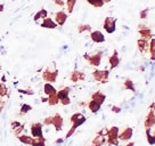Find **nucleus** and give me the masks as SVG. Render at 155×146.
<instances>
[{
    "label": "nucleus",
    "mask_w": 155,
    "mask_h": 146,
    "mask_svg": "<svg viewBox=\"0 0 155 146\" xmlns=\"http://www.w3.org/2000/svg\"><path fill=\"white\" fill-rule=\"evenodd\" d=\"M119 134H120L119 127H111L110 129H107L106 144H108V145L111 146L119 145Z\"/></svg>",
    "instance_id": "f257e3e1"
},
{
    "label": "nucleus",
    "mask_w": 155,
    "mask_h": 146,
    "mask_svg": "<svg viewBox=\"0 0 155 146\" xmlns=\"http://www.w3.org/2000/svg\"><path fill=\"white\" fill-rule=\"evenodd\" d=\"M102 57L103 51H97L95 54H84L83 55V58L86 59L90 65L96 66V68H98L101 65V63H102Z\"/></svg>",
    "instance_id": "f03ea898"
},
{
    "label": "nucleus",
    "mask_w": 155,
    "mask_h": 146,
    "mask_svg": "<svg viewBox=\"0 0 155 146\" xmlns=\"http://www.w3.org/2000/svg\"><path fill=\"white\" fill-rule=\"evenodd\" d=\"M58 78V70H50V68H46L44 72H42V80L45 82L54 83L56 82V80Z\"/></svg>",
    "instance_id": "7ed1b4c3"
},
{
    "label": "nucleus",
    "mask_w": 155,
    "mask_h": 146,
    "mask_svg": "<svg viewBox=\"0 0 155 146\" xmlns=\"http://www.w3.org/2000/svg\"><path fill=\"white\" fill-rule=\"evenodd\" d=\"M92 77L99 83H106L110 78V71L108 70H95L92 72Z\"/></svg>",
    "instance_id": "20e7f679"
},
{
    "label": "nucleus",
    "mask_w": 155,
    "mask_h": 146,
    "mask_svg": "<svg viewBox=\"0 0 155 146\" xmlns=\"http://www.w3.org/2000/svg\"><path fill=\"white\" fill-rule=\"evenodd\" d=\"M103 28L105 30V32H107L108 34L114 33L116 30V18L112 17V16L106 17L104 20V23H103Z\"/></svg>",
    "instance_id": "39448f33"
},
{
    "label": "nucleus",
    "mask_w": 155,
    "mask_h": 146,
    "mask_svg": "<svg viewBox=\"0 0 155 146\" xmlns=\"http://www.w3.org/2000/svg\"><path fill=\"white\" fill-rule=\"evenodd\" d=\"M42 127H44V124H42L41 122H34V123H32V124H31V128H30V130H31V136L33 137V138L44 136Z\"/></svg>",
    "instance_id": "423d86ee"
},
{
    "label": "nucleus",
    "mask_w": 155,
    "mask_h": 146,
    "mask_svg": "<svg viewBox=\"0 0 155 146\" xmlns=\"http://www.w3.org/2000/svg\"><path fill=\"white\" fill-rule=\"evenodd\" d=\"M68 17V15L65 10H58L57 13L55 14V18H54V21L57 23L58 26H63V25L66 23Z\"/></svg>",
    "instance_id": "0eeeda50"
},
{
    "label": "nucleus",
    "mask_w": 155,
    "mask_h": 146,
    "mask_svg": "<svg viewBox=\"0 0 155 146\" xmlns=\"http://www.w3.org/2000/svg\"><path fill=\"white\" fill-rule=\"evenodd\" d=\"M138 32H139V34H140L141 39L148 40V41L154 37V35H153V32H152V30H150V28H147L146 25L139 24V30H138Z\"/></svg>",
    "instance_id": "6e6552de"
},
{
    "label": "nucleus",
    "mask_w": 155,
    "mask_h": 146,
    "mask_svg": "<svg viewBox=\"0 0 155 146\" xmlns=\"http://www.w3.org/2000/svg\"><path fill=\"white\" fill-rule=\"evenodd\" d=\"M90 39L95 44H103V42H105V35H104V33H103L102 31L95 30V31L90 32Z\"/></svg>",
    "instance_id": "1a4fd4ad"
},
{
    "label": "nucleus",
    "mask_w": 155,
    "mask_h": 146,
    "mask_svg": "<svg viewBox=\"0 0 155 146\" xmlns=\"http://www.w3.org/2000/svg\"><path fill=\"white\" fill-rule=\"evenodd\" d=\"M108 63H110V68L111 70H114V68L119 66V64H120V56H119L117 50H114L113 54L108 57Z\"/></svg>",
    "instance_id": "9d476101"
},
{
    "label": "nucleus",
    "mask_w": 155,
    "mask_h": 146,
    "mask_svg": "<svg viewBox=\"0 0 155 146\" xmlns=\"http://www.w3.org/2000/svg\"><path fill=\"white\" fill-rule=\"evenodd\" d=\"M63 123H64L63 117H62L59 113L54 114L53 115V124H51V126L55 127L56 131H61V130H62V128H63Z\"/></svg>",
    "instance_id": "9b49d317"
},
{
    "label": "nucleus",
    "mask_w": 155,
    "mask_h": 146,
    "mask_svg": "<svg viewBox=\"0 0 155 146\" xmlns=\"http://www.w3.org/2000/svg\"><path fill=\"white\" fill-rule=\"evenodd\" d=\"M155 126V112L153 110H150V112L147 113L145 119V122H144V127L146 128H153Z\"/></svg>",
    "instance_id": "f8f14e48"
},
{
    "label": "nucleus",
    "mask_w": 155,
    "mask_h": 146,
    "mask_svg": "<svg viewBox=\"0 0 155 146\" xmlns=\"http://www.w3.org/2000/svg\"><path fill=\"white\" fill-rule=\"evenodd\" d=\"M132 135H134V130H132V128L127 127L123 131H121L120 134H119V141H130Z\"/></svg>",
    "instance_id": "ddd939ff"
},
{
    "label": "nucleus",
    "mask_w": 155,
    "mask_h": 146,
    "mask_svg": "<svg viewBox=\"0 0 155 146\" xmlns=\"http://www.w3.org/2000/svg\"><path fill=\"white\" fill-rule=\"evenodd\" d=\"M86 79V75H84V73L81 72V71H79V70H75V71H73L71 73V75H70V80L72 81V82H79V81H83Z\"/></svg>",
    "instance_id": "4468645a"
},
{
    "label": "nucleus",
    "mask_w": 155,
    "mask_h": 146,
    "mask_svg": "<svg viewBox=\"0 0 155 146\" xmlns=\"http://www.w3.org/2000/svg\"><path fill=\"white\" fill-rule=\"evenodd\" d=\"M137 45H138V49L141 54H145L147 51H150V41L145 39H139L137 41Z\"/></svg>",
    "instance_id": "2eb2a0df"
},
{
    "label": "nucleus",
    "mask_w": 155,
    "mask_h": 146,
    "mask_svg": "<svg viewBox=\"0 0 155 146\" xmlns=\"http://www.w3.org/2000/svg\"><path fill=\"white\" fill-rule=\"evenodd\" d=\"M41 28H45V29H56L58 25L57 23L53 20V18H50V17H46L42 20L41 22Z\"/></svg>",
    "instance_id": "dca6fc26"
},
{
    "label": "nucleus",
    "mask_w": 155,
    "mask_h": 146,
    "mask_svg": "<svg viewBox=\"0 0 155 146\" xmlns=\"http://www.w3.org/2000/svg\"><path fill=\"white\" fill-rule=\"evenodd\" d=\"M44 93H45L46 96H51V95L57 94V89L54 87L53 83L46 82L44 85Z\"/></svg>",
    "instance_id": "f3484780"
},
{
    "label": "nucleus",
    "mask_w": 155,
    "mask_h": 146,
    "mask_svg": "<svg viewBox=\"0 0 155 146\" xmlns=\"http://www.w3.org/2000/svg\"><path fill=\"white\" fill-rule=\"evenodd\" d=\"M91 99L92 101H95V102L99 103L101 105L104 104V102L106 101V95L105 94H103L102 91H96V93H94L91 95Z\"/></svg>",
    "instance_id": "a211bd4d"
},
{
    "label": "nucleus",
    "mask_w": 155,
    "mask_h": 146,
    "mask_svg": "<svg viewBox=\"0 0 155 146\" xmlns=\"http://www.w3.org/2000/svg\"><path fill=\"white\" fill-rule=\"evenodd\" d=\"M104 144H106V136L103 135H97L94 139L90 146H103Z\"/></svg>",
    "instance_id": "6ab92c4d"
},
{
    "label": "nucleus",
    "mask_w": 155,
    "mask_h": 146,
    "mask_svg": "<svg viewBox=\"0 0 155 146\" xmlns=\"http://www.w3.org/2000/svg\"><path fill=\"white\" fill-rule=\"evenodd\" d=\"M70 91H71V88L70 87H64L61 90H57V97L59 99V102L62 99H64V98L68 97L70 96Z\"/></svg>",
    "instance_id": "aec40b11"
},
{
    "label": "nucleus",
    "mask_w": 155,
    "mask_h": 146,
    "mask_svg": "<svg viewBox=\"0 0 155 146\" xmlns=\"http://www.w3.org/2000/svg\"><path fill=\"white\" fill-rule=\"evenodd\" d=\"M88 108L90 110V112L91 113H98L99 112V110H101V107H102V105L99 104V103L95 102V101H89V103L87 104Z\"/></svg>",
    "instance_id": "412c9836"
},
{
    "label": "nucleus",
    "mask_w": 155,
    "mask_h": 146,
    "mask_svg": "<svg viewBox=\"0 0 155 146\" xmlns=\"http://www.w3.org/2000/svg\"><path fill=\"white\" fill-rule=\"evenodd\" d=\"M17 139H18L22 144H24V145H31L32 144V141H33V137L32 136H29V135H25V134H21L18 137H17Z\"/></svg>",
    "instance_id": "4be33fe9"
},
{
    "label": "nucleus",
    "mask_w": 155,
    "mask_h": 146,
    "mask_svg": "<svg viewBox=\"0 0 155 146\" xmlns=\"http://www.w3.org/2000/svg\"><path fill=\"white\" fill-rule=\"evenodd\" d=\"M46 17H48V12L44 8H41V9L39 10L38 13H35L33 16V21L34 22H38L39 20H44Z\"/></svg>",
    "instance_id": "5701e85b"
},
{
    "label": "nucleus",
    "mask_w": 155,
    "mask_h": 146,
    "mask_svg": "<svg viewBox=\"0 0 155 146\" xmlns=\"http://www.w3.org/2000/svg\"><path fill=\"white\" fill-rule=\"evenodd\" d=\"M123 87H124L126 90H129V91H132V93H135L136 91L135 83H134V81L129 78H127L126 80H124V82H123Z\"/></svg>",
    "instance_id": "b1692460"
},
{
    "label": "nucleus",
    "mask_w": 155,
    "mask_h": 146,
    "mask_svg": "<svg viewBox=\"0 0 155 146\" xmlns=\"http://www.w3.org/2000/svg\"><path fill=\"white\" fill-rule=\"evenodd\" d=\"M31 146H46V138L42 137H35L32 141Z\"/></svg>",
    "instance_id": "393cba45"
},
{
    "label": "nucleus",
    "mask_w": 155,
    "mask_h": 146,
    "mask_svg": "<svg viewBox=\"0 0 155 146\" xmlns=\"http://www.w3.org/2000/svg\"><path fill=\"white\" fill-rule=\"evenodd\" d=\"M146 136H147V143L150 145H155V136L152 134V128H146Z\"/></svg>",
    "instance_id": "a878e982"
},
{
    "label": "nucleus",
    "mask_w": 155,
    "mask_h": 146,
    "mask_svg": "<svg viewBox=\"0 0 155 146\" xmlns=\"http://www.w3.org/2000/svg\"><path fill=\"white\" fill-rule=\"evenodd\" d=\"M150 59L155 61V38H152L150 40Z\"/></svg>",
    "instance_id": "bb28decb"
},
{
    "label": "nucleus",
    "mask_w": 155,
    "mask_h": 146,
    "mask_svg": "<svg viewBox=\"0 0 155 146\" xmlns=\"http://www.w3.org/2000/svg\"><path fill=\"white\" fill-rule=\"evenodd\" d=\"M89 5L94 6V7H96V8H101L103 6L105 5V2H104V0H86Z\"/></svg>",
    "instance_id": "cd10ccee"
},
{
    "label": "nucleus",
    "mask_w": 155,
    "mask_h": 146,
    "mask_svg": "<svg viewBox=\"0 0 155 146\" xmlns=\"http://www.w3.org/2000/svg\"><path fill=\"white\" fill-rule=\"evenodd\" d=\"M78 32L83 33V32H91V25L90 24H80L78 26Z\"/></svg>",
    "instance_id": "c85d7f7f"
},
{
    "label": "nucleus",
    "mask_w": 155,
    "mask_h": 146,
    "mask_svg": "<svg viewBox=\"0 0 155 146\" xmlns=\"http://www.w3.org/2000/svg\"><path fill=\"white\" fill-rule=\"evenodd\" d=\"M32 110V106L29 104H22V106L19 108V115H24L26 113H29Z\"/></svg>",
    "instance_id": "c756f323"
},
{
    "label": "nucleus",
    "mask_w": 155,
    "mask_h": 146,
    "mask_svg": "<svg viewBox=\"0 0 155 146\" xmlns=\"http://www.w3.org/2000/svg\"><path fill=\"white\" fill-rule=\"evenodd\" d=\"M8 96V88L5 82H0V97H6Z\"/></svg>",
    "instance_id": "7c9ffc66"
},
{
    "label": "nucleus",
    "mask_w": 155,
    "mask_h": 146,
    "mask_svg": "<svg viewBox=\"0 0 155 146\" xmlns=\"http://www.w3.org/2000/svg\"><path fill=\"white\" fill-rule=\"evenodd\" d=\"M75 5H77V0H66V8H68V14H71L74 10Z\"/></svg>",
    "instance_id": "2f4dec72"
},
{
    "label": "nucleus",
    "mask_w": 155,
    "mask_h": 146,
    "mask_svg": "<svg viewBox=\"0 0 155 146\" xmlns=\"http://www.w3.org/2000/svg\"><path fill=\"white\" fill-rule=\"evenodd\" d=\"M59 103V99L57 97V94L55 95H51V96H48V104L50 106H55Z\"/></svg>",
    "instance_id": "473e14b6"
},
{
    "label": "nucleus",
    "mask_w": 155,
    "mask_h": 146,
    "mask_svg": "<svg viewBox=\"0 0 155 146\" xmlns=\"http://www.w3.org/2000/svg\"><path fill=\"white\" fill-rule=\"evenodd\" d=\"M148 13H150V8H145V9H141L139 12V18L143 21H145L148 17Z\"/></svg>",
    "instance_id": "72a5a7b5"
},
{
    "label": "nucleus",
    "mask_w": 155,
    "mask_h": 146,
    "mask_svg": "<svg viewBox=\"0 0 155 146\" xmlns=\"http://www.w3.org/2000/svg\"><path fill=\"white\" fill-rule=\"evenodd\" d=\"M17 91L19 94H23V95H30V96L34 95V91L31 89H17Z\"/></svg>",
    "instance_id": "f704fd0d"
},
{
    "label": "nucleus",
    "mask_w": 155,
    "mask_h": 146,
    "mask_svg": "<svg viewBox=\"0 0 155 146\" xmlns=\"http://www.w3.org/2000/svg\"><path fill=\"white\" fill-rule=\"evenodd\" d=\"M23 130H24V124H21L17 129H15V130H14V135L16 137H18L19 135H21V132L23 131Z\"/></svg>",
    "instance_id": "c9c22d12"
},
{
    "label": "nucleus",
    "mask_w": 155,
    "mask_h": 146,
    "mask_svg": "<svg viewBox=\"0 0 155 146\" xmlns=\"http://www.w3.org/2000/svg\"><path fill=\"white\" fill-rule=\"evenodd\" d=\"M44 126H51L53 124V117H47L44 120Z\"/></svg>",
    "instance_id": "e433bc0d"
},
{
    "label": "nucleus",
    "mask_w": 155,
    "mask_h": 146,
    "mask_svg": "<svg viewBox=\"0 0 155 146\" xmlns=\"http://www.w3.org/2000/svg\"><path fill=\"white\" fill-rule=\"evenodd\" d=\"M59 103H61L62 105H64V106H68V105H70V104H71V98H70V96H68V97L62 99Z\"/></svg>",
    "instance_id": "4c0bfd02"
},
{
    "label": "nucleus",
    "mask_w": 155,
    "mask_h": 146,
    "mask_svg": "<svg viewBox=\"0 0 155 146\" xmlns=\"http://www.w3.org/2000/svg\"><path fill=\"white\" fill-rule=\"evenodd\" d=\"M21 124H22V123H19L18 121H12L10 122V128H12L13 130H15V129H17Z\"/></svg>",
    "instance_id": "58836bf2"
},
{
    "label": "nucleus",
    "mask_w": 155,
    "mask_h": 146,
    "mask_svg": "<svg viewBox=\"0 0 155 146\" xmlns=\"http://www.w3.org/2000/svg\"><path fill=\"white\" fill-rule=\"evenodd\" d=\"M111 111L113 113H120L122 111V108L120 106H116V105H113V106L111 107Z\"/></svg>",
    "instance_id": "ea45409f"
},
{
    "label": "nucleus",
    "mask_w": 155,
    "mask_h": 146,
    "mask_svg": "<svg viewBox=\"0 0 155 146\" xmlns=\"http://www.w3.org/2000/svg\"><path fill=\"white\" fill-rule=\"evenodd\" d=\"M54 2L57 6H59V7H64V6L66 5V2L64 0H54Z\"/></svg>",
    "instance_id": "a19ab883"
},
{
    "label": "nucleus",
    "mask_w": 155,
    "mask_h": 146,
    "mask_svg": "<svg viewBox=\"0 0 155 146\" xmlns=\"http://www.w3.org/2000/svg\"><path fill=\"white\" fill-rule=\"evenodd\" d=\"M5 101H2V99H0V114L2 112V110H4V107H5Z\"/></svg>",
    "instance_id": "79ce46f5"
},
{
    "label": "nucleus",
    "mask_w": 155,
    "mask_h": 146,
    "mask_svg": "<svg viewBox=\"0 0 155 146\" xmlns=\"http://www.w3.org/2000/svg\"><path fill=\"white\" fill-rule=\"evenodd\" d=\"M41 102H42V103H48V96H47V97H41Z\"/></svg>",
    "instance_id": "37998d69"
},
{
    "label": "nucleus",
    "mask_w": 155,
    "mask_h": 146,
    "mask_svg": "<svg viewBox=\"0 0 155 146\" xmlns=\"http://www.w3.org/2000/svg\"><path fill=\"white\" fill-rule=\"evenodd\" d=\"M5 10V5L4 4H0V13H2Z\"/></svg>",
    "instance_id": "c03bdc74"
},
{
    "label": "nucleus",
    "mask_w": 155,
    "mask_h": 146,
    "mask_svg": "<svg viewBox=\"0 0 155 146\" xmlns=\"http://www.w3.org/2000/svg\"><path fill=\"white\" fill-rule=\"evenodd\" d=\"M150 110H153V111H155V103L150 104Z\"/></svg>",
    "instance_id": "a18cd8bd"
},
{
    "label": "nucleus",
    "mask_w": 155,
    "mask_h": 146,
    "mask_svg": "<svg viewBox=\"0 0 155 146\" xmlns=\"http://www.w3.org/2000/svg\"><path fill=\"white\" fill-rule=\"evenodd\" d=\"M56 143H57V144H61V143H63V139H62V138H61V139H57Z\"/></svg>",
    "instance_id": "49530a36"
},
{
    "label": "nucleus",
    "mask_w": 155,
    "mask_h": 146,
    "mask_svg": "<svg viewBox=\"0 0 155 146\" xmlns=\"http://www.w3.org/2000/svg\"><path fill=\"white\" fill-rule=\"evenodd\" d=\"M135 145V143H132V141H130V143H129V144H127L126 146H134Z\"/></svg>",
    "instance_id": "de8ad7c7"
},
{
    "label": "nucleus",
    "mask_w": 155,
    "mask_h": 146,
    "mask_svg": "<svg viewBox=\"0 0 155 146\" xmlns=\"http://www.w3.org/2000/svg\"><path fill=\"white\" fill-rule=\"evenodd\" d=\"M112 0H104V2H105V4H108V2H111Z\"/></svg>",
    "instance_id": "09e8293b"
},
{
    "label": "nucleus",
    "mask_w": 155,
    "mask_h": 146,
    "mask_svg": "<svg viewBox=\"0 0 155 146\" xmlns=\"http://www.w3.org/2000/svg\"><path fill=\"white\" fill-rule=\"evenodd\" d=\"M153 135H154V136H155V129H154V131H153Z\"/></svg>",
    "instance_id": "8fccbe9b"
},
{
    "label": "nucleus",
    "mask_w": 155,
    "mask_h": 146,
    "mask_svg": "<svg viewBox=\"0 0 155 146\" xmlns=\"http://www.w3.org/2000/svg\"><path fill=\"white\" fill-rule=\"evenodd\" d=\"M0 71H1V68H0Z\"/></svg>",
    "instance_id": "3c124183"
}]
</instances>
